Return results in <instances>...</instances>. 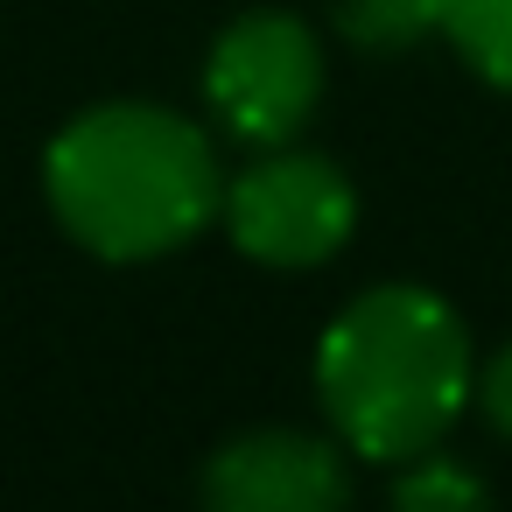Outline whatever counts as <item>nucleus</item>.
<instances>
[{
	"label": "nucleus",
	"mask_w": 512,
	"mask_h": 512,
	"mask_svg": "<svg viewBox=\"0 0 512 512\" xmlns=\"http://www.w3.org/2000/svg\"><path fill=\"white\" fill-rule=\"evenodd\" d=\"M43 197L57 225L99 260H162L190 246L218 204V148L169 106H92L43 155Z\"/></svg>",
	"instance_id": "1"
},
{
	"label": "nucleus",
	"mask_w": 512,
	"mask_h": 512,
	"mask_svg": "<svg viewBox=\"0 0 512 512\" xmlns=\"http://www.w3.org/2000/svg\"><path fill=\"white\" fill-rule=\"evenodd\" d=\"M316 400L351 456H428L470 407V337L456 309L414 281L365 288L316 344Z\"/></svg>",
	"instance_id": "2"
},
{
	"label": "nucleus",
	"mask_w": 512,
	"mask_h": 512,
	"mask_svg": "<svg viewBox=\"0 0 512 512\" xmlns=\"http://www.w3.org/2000/svg\"><path fill=\"white\" fill-rule=\"evenodd\" d=\"M204 99L211 120L246 141V148H288L316 99H323V50L309 36V22L281 15V8H253L239 15L204 64Z\"/></svg>",
	"instance_id": "3"
},
{
	"label": "nucleus",
	"mask_w": 512,
	"mask_h": 512,
	"mask_svg": "<svg viewBox=\"0 0 512 512\" xmlns=\"http://www.w3.org/2000/svg\"><path fill=\"white\" fill-rule=\"evenodd\" d=\"M218 218H225L232 246L260 267H323L330 253L351 246L358 190L344 183L337 162L274 148L267 162H253L246 176L225 183Z\"/></svg>",
	"instance_id": "4"
},
{
	"label": "nucleus",
	"mask_w": 512,
	"mask_h": 512,
	"mask_svg": "<svg viewBox=\"0 0 512 512\" xmlns=\"http://www.w3.org/2000/svg\"><path fill=\"white\" fill-rule=\"evenodd\" d=\"M197 491L218 512H337L351 498V470H344V449L323 435L253 428L204 456Z\"/></svg>",
	"instance_id": "5"
},
{
	"label": "nucleus",
	"mask_w": 512,
	"mask_h": 512,
	"mask_svg": "<svg viewBox=\"0 0 512 512\" xmlns=\"http://www.w3.org/2000/svg\"><path fill=\"white\" fill-rule=\"evenodd\" d=\"M428 29L449 36L484 85L512 92V0H428Z\"/></svg>",
	"instance_id": "6"
},
{
	"label": "nucleus",
	"mask_w": 512,
	"mask_h": 512,
	"mask_svg": "<svg viewBox=\"0 0 512 512\" xmlns=\"http://www.w3.org/2000/svg\"><path fill=\"white\" fill-rule=\"evenodd\" d=\"M484 477L456 470L449 456H414L400 477H393V505L400 512H456V505H484Z\"/></svg>",
	"instance_id": "7"
},
{
	"label": "nucleus",
	"mask_w": 512,
	"mask_h": 512,
	"mask_svg": "<svg viewBox=\"0 0 512 512\" xmlns=\"http://www.w3.org/2000/svg\"><path fill=\"white\" fill-rule=\"evenodd\" d=\"M337 29L358 50H400V43L435 36L428 29V0H337Z\"/></svg>",
	"instance_id": "8"
},
{
	"label": "nucleus",
	"mask_w": 512,
	"mask_h": 512,
	"mask_svg": "<svg viewBox=\"0 0 512 512\" xmlns=\"http://www.w3.org/2000/svg\"><path fill=\"white\" fill-rule=\"evenodd\" d=\"M470 393H477V407H484L491 435H505V442H512V344H498V351L484 358V372L470 379Z\"/></svg>",
	"instance_id": "9"
}]
</instances>
